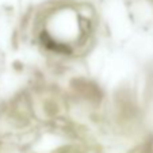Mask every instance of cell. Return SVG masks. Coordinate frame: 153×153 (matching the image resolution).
Returning <instances> with one entry per match:
<instances>
[{
    "mask_svg": "<svg viewBox=\"0 0 153 153\" xmlns=\"http://www.w3.org/2000/svg\"><path fill=\"white\" fill-rule=\"evenodd\" d=\"M41 38H42V42L45 43V46H48L49 49H52V50H56V52H62V53H65V52H68L69 53L71 50L68 49L65 45H62V43H57V42H54V41L52 39V38L48 35V33H43L42 35H41Z\"/></svg>",
    "mask_w": 153,
    "mask_h": 153,
    "instance_id": "1",
    "label": "cell"
}]
</instances>
